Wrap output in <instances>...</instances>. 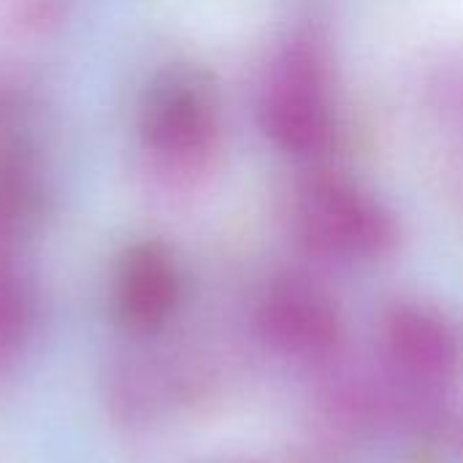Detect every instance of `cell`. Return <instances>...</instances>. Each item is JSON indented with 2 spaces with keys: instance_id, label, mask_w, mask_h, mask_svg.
Segmentation results:
<instances>
[{
  "instance_id": "1",
  "label": "cell",
  "mask_w": 463,
  "mask_h": 463,
  "mask_svg": "<svg viewBox=\"0 0 463 463\" xmlns=\"http://www.w3.org/2000/svg\"><path fill=\"white\" fill-rule=\"evenodd\" d=\"M258 125L288 157L317 160L339 136L334 68L315 33H293L274 54L258 92Z\"/></svg>"
},
{
  "instance_id": "2",
  "label": "cell",
  "mask_w": 463,
  "mask_h": 463,
  "mask_svg": "<svg viewBox=\"0 0 463 463\" xmlns=\"http://www.w3.org/2000/svg\"><path fill=\"white\" fill-rule=\"evenodd\" d=\"M290 225L309 252L336 263H374L399 244L396 212L339 171H315L296 187Z\"/></svg>"
},
{
  "instance_id": "3",
  "label": "cell",
  "mask_w": 463,
  "mask_h": 463,
  "mask_svg": "<svg viewBox=\"0 0 463 463\" xmlns=\"http://www.w3.org/2000/svg\"><path fill=\"white\" fill-rule=\"evenodd\" d=\"M141 144L155 168L174 182L201 179L222 144V114L214 87L190 68L163 73L141 109Z\"/></svg>"
},
{
  "instance_id": "4",
  "label": "cell",
  "mask_w": 463,
  "mask_h": 463,
  "mask_svg": "<svg viewBox=\"0 0 463 463\" xmlns=\"http://www.w3.org/2000/svg\"><path fill=\"white\" fill-rule=\"evenodd\" d=\"M258 323L277 350L301 358L326 355L342 336L336 301L326 288L301 274H288L269 285L260 298Z\"/></svg>"
},
{
  "instance_id": "5",
  "label": "cell",
  "mask_w": 463,
  "mask_h": 463,
  "mask_svg": "<svg viewBox=\"0 0 463 463\" xmlns=\"http://www.w3.org/2000/svg\"><path fill=\"white\" fill-rule=\"evenodd\" d=\"M182 301V271L171 250L141 241L125 250L114 269L111 309L130 334L160 331Z\"/></svg>"
},
{
  "instance_id": "6",
  "label": "cell",
  "mask_w": 463,
  "mask_h": 463,
  "mask_svg": "<svg viewBox=\"0 0 463 463\" xmlns=\"http://www.w3.org/2000/svg\"><path fill=\"white\" fill-rule=\"evenodd\" d=\"M383 345L396 369L423 385L453 383L463 366L456 326L423 304L393 307L383 323Z\"/></svg>"
},
{
  "instance_id": "7",
  "label": "cell",
  "mask_w": 463,
  "mask_h": 463,
  "mask_svg": "<svg viewBox=\"0 0 463 463\" xmlns=\"http://www.w3.org/2000/svg\"><path fill=\"white\" fill-rule=\"evenodd\" d=\"M33 331V298L24 282L0 263V372L14 364Z\"/></svg>"
}]
</instances>
